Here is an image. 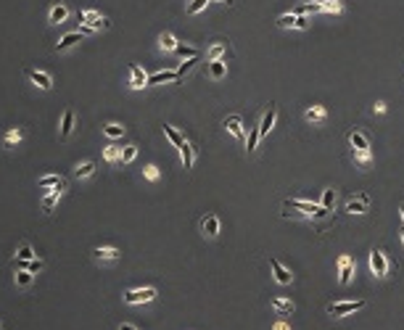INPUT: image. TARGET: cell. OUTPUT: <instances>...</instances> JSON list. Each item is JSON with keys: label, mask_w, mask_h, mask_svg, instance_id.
<instances>
[{"label": "cell", "mask_w": 404, "mask_h": 330, "mask_svg": "<svg viewBox=\"0 0 404 330\" xmlns=\"http://www.w3.org/2000/svg\"><path fill=\"white\" fill-rule=\"evenodd\" d=\"M283 209H299L304 217H325L330 209H325L323 204H309V201H301V198H288Z\"/></svg>", "instance_id": "cell-1"}, {"label": "cell", "mask_w": 404, "mask_h": 330, "mask_svg": "<svg viewBox=\"0 0 404 330\" xmlns=\"http://www.w3.org/2000/svg\"><path fill=\"white\" fill-rule=\"evenodd\" d=\"M280 26V29H309V19L307 16H296V13H283L278 16V21H275Z\"/></svg>", "instance_id": "cell-2"}, {"label": "cell", "mask_w": 404, "mask_h": 330, "mask_svg": "<svg viewBox=\"0 0 404 330\" xmlns=\"http://www.w3.org/2000/svg\"><path fill=\"white\" fill-rule=\"evenodd\" d=\"M365 307V301H336V304H330L328 307V315L330 317H346V315H352V312H360Z\"/></svg>", "instance_id": "cell-3"}, {"label": "cell", "mask_w": 404, "mask_h": 330, "mask_svg": "<svg viewBox=\"0 0 404 330\" xmlns=\"http://www.w3.org/2000/svg\"><path fill=\"white\" fill-rule=\"evenodd\" d=\"M153 299H156V288H135L124 293L127 304H145V301H153Z\"/></svg>", "instance_id": "cell-4"}, {"label": "cell", "mask_w": 404, "mask_h": 330, "mask_svg": "<svg viewBox=\"0 0 404 330\" xmlns=\"http://www.w3.org/2000/svg\"><path fill=\"white\" fill-rule=\"evenodd\" d=\"M79 21H87L95 32H98V29H108V26H111V21L103 19V16H100L98 11H79Z\"/></svg>", "instance_id": "cell-5"}, {"label": "cell", "mask_w": 404, "mask_h": 330, "mask_svg": "<svg viewBox=\"0 0 404 330\" xmlns=\"http://www.w3.org/2000/svg\"><path fill=\"white\" fill-rule=\"evenodd\" d=\"M367 209H370V196H367V193H360V196H354V198L346 201V212L349 214H365Z\"/></svg>", "instance_id": "cell-6"}, {"label": "cell", "mask_w": 404, "mask_h": 330, "mask_svg": "<svg viewBox=\"0 0 404 330\" xmlns=\"http://www.w3.org/2000/svg\"><path fill=\"white\" fill-rule=\"evenodd\" d=\"M63 190H66V182H61V185H56V188H53V190H50V193H48V196H45V198H42V209H45V214H50V212H53V209H56V204H58V198L63 196Z\"/></svg>", "instance_id": "cell-7"}, {"label": "cell", "mask_w": 404, "mask_h": 330, "mask_svg": "<svg viewBox=\"0 0 404 330\" xmlns=\"http://www.w3.org/2000/svg\"><path fill=\"white\" fill-rule=\"evenodd\" d=\"M370 270H373V275H378V278H383V275L389 272V259L383 256V251L370 254Z\"/></svg>", "instance_id": "cell-8"}, {"label": "cell", "mask_w": 404, "mask_h": 330, "mask_svg": "<svg viewBox=\"0 0 404 330\" xmlns=\"http://www.w3.org/2000/svg\"><path fill=\"white\" fill-rule=\"evenodd\" d=\"M225 127H227V132H230V135H235L238 140H241V143L246 145V132H243V122H241V116L230 114V116L225 119Z\"/></svg>", "instance_id": "cell-9"}, {"label": "cell", "mask_w": 404, "mask_h": 330, "mask_svg": "<svg viewBox=\"0 0 404 330\" xmlns=\"http://www.w3.org/2000/svg\"><path fill=\"white\" fill-rule=\"evenodd\" d=\"M26 77H29L40 90H50L53 87V77L45 74V71H40V69H26Z\"/></svg>", "instance_id": "cell-10"}, {"label": "cell", "mask_w": 404, "mask_h": 330, "mask_svg": "<svg viewBox=\"0 0 404 330\" xmlns=\"http://www.w3.org/2000/svg\"><path fill=\"white\" fill-rule=\"evenodd\" d=\"M354 259L352 256H341V259H338V270H341V275H338V280H341V286H346L349 280H352V275H354Z\"/></svg>", "instance_id": "cell-11"}, {"label": "cell", "mask_w": 404, "mask_h": 330, "mask_svg": "<svg viewBox=\"0 0 404 330\" xmlns=\"http://www.w3.org/2000/svg\"><path fill=\"white\" fill-rule=\"evenodd\" d=\"M201 230H204L206 238H217L219 235V217H214V214L204 217L201 219Z\"/></svg>", "instance_id": "cell-12"}, {"label": "cell", "mask_w": 404, "mask_h": 330, "mask_svg": "<svg viewBox=\"0 0 404 330\" xmlns=\"http://www.w3.org/2000/svg\"><path fill=\"white\" fill-rule=\"evenodd\" d=\"M74 119H77V114L71 111V108L63 114V119H61V140H69L71 137V132H74Z\"/></svg>", "instance_id": "cell-13"}, {"label": "cell", "mask_w": 404, "mask_h": 330, "mask_svg": "<svg viewBox=\"0 0 404 330\" xmlns=\"http://www.w3.org/2000/svg\"><path fill=\"white\" fill-rule=\"evenodd\" d=\"M270 267H272V272H275V280L278 283H283V286H288V283L293 280V275L283 267V264L278 262V259H270Z\"/></svg>", "instance_id": "cell-14"}, {"label": "cell", "mask_w": 404, "mask_h": 330, "mask_svg": "<svg viewBox=\"0 0 404 330\" xmlns=\"http://www.w3.org/2000/svg\"><path fill=\"white\" fill-rule=\"evenodd\" d=\"M148 85V77H145V71L140 69V66H132L130 69V87L132 90H140V87H145Z\"/></svg>", "instance_id": "cell-15"}, {"label": "cell", "mask_w": 404, "mask_h": 330, "mask_svg": "<svg viewBox=\"0 0 404 330\" xmlns=\"http://www.w3.org/2000/svg\"><path fill=\"white\" fill-rule=\"evenodd\" d=\"M13 264H16V270H26V272H40L42 267H45V262L42 259H13Z\"/></svg>", "instance_id": "cell-16"}, {"label": "cell", "mask_w": 404, "mask_h": 330, "mask_svg": "<svg viewBox=\"0 0 404 330\" xmlns=\"http://www.w3.org/2000/svg\"><path fill=\"white\" fill-rule=\"evenodd\" d=\"M275 116H278V111H275V106H270L267 111H264V116H262V124H259V132H262V137H267V135H270L272 124H275Z\"/></svg>", "instance_id": "cell-17"}, {"label": "cell", "mask_w": 404, "mask_h": 330, "mask_svg": "<svg viewBox=\"0 0 404 330\" xmlns=\"http://www.w3.org/2000/svg\"><path fill=\"white\" fill-rule=\"evenodd\" d=\"M349 145H352L354 151H367V148H370L367 137H365L360 130H352V132H349Z\"/></svg>", "instance_id": "cell-18"}, {"label": "cell", "mask_w": 404, "mask_h": 330, "mask_svg": "<svg viewBox=\"0 0 404 330\" xmlns=\"http://www.w3.org/2000/svg\"><path fill=\"white\" fill-rule=\"evenodd\" d=\"M66 19H69V8H66V5H61V3H58V5H53V8H50V16H48V21H50V24H63Z\"/></svg>", "instance_id": "cell-19"}, {"label": "cell", "mask_w": 404, "mask_h": 330, "mask_svg": "<svg viewBox=\"0 0 404 330\" xmlns=\"http://www.w3.org/2000/svg\"><path fill=\"white\" fill-rule=\"evenodd\" d=\"M77 42H82V32H69V34H63V37H61V42L56 45V50L61 53V50L71 48V45H77Z\"/></svg>", "instance_id": "cell-20"}, {"label": "cell", "mask_w": 404, "mask_h": 330, "mask_svg": "<svg viewBox=\"0 0 404 330\" xmlns=\"http://www.w3.org/2000/svg\"><path fill=\"white\" fill-rule=\"evenodd\" d=\"M161 82H177V71H159L148 77V85H161Z\"/></svg>", "instance_id": "cell-21"}, {"label": "cell", "mask_w": 404, "mask_h": 330, "mask_svg": "<svg viewBox=\"0 0 404 330\" xmlns=\"http://www.w3.org/2000/svg\"><path fill=\"white\" fill-rule=\"evenodd\" d=\"M93 256L100 262H111V259H119V251L111 249V246H106V249H93Z\"/></svg>", "instance_id": "cell-22"}, {"label": "cell", "mask_w": 404, "mask_h": 330, "mask_svg": "<svg viewBox=\"0 0 404 330\" xmlns=\"http://www.w3.org/2000/svg\"><path fill=\"white\" fill-rule=\"evenodd\" d=\"M325 116H328L325 106H312V108H307V114H304L307 122H323Z\"/></svg>", "instance_id": "cell-23"}, {"label": "cell", "mask_w": 404, "mask_h": 330, "mask_svg": "<svg viewBox=\"0 0 404 330\" xmlns=\"http://www.w3.org/2000/svg\"><path fill=\"white\" fill-rule=\"evenodd\" d=\"M227 53V42H217V45H212V48H209V53H206V61L212 63V61H219Z\"/></svg>", "instance_id": "cell-24"}, {"label": "cell", "mask_w": 404, "mask_h": 330, "mask_svg": "<svg viewBox=\"0 0 404 330\" xmlns=\"http://www.w3.org/2000/svg\"><path fill=\"white\" fill-rule=\"evenodd\" d=\"M323 11V3H304V5H296L293 13L296 16H307V13H320Z\"/></svg>", "instance_id": "cell-25"}, {"label": "cell", "mask_w": 404, "mask_h": 330, "mask_svg": "<svg viewBox=\"0 0 404 330\" xmlns=\"http://www.w3.org/2000/svg\"><path fill=\"white\" fill-rule=\"evenodd\" d=\"M272 309L278 312V315H293V304L291 301H286V299H272Z\"/></svg>", "instance_id": "cell-26"}, {"label": "cell", "mask_w": 404, "mask_h": 330, "mask_svg": "<svg viewBox=\"0 0 404 330\" xmlns=\"http://www.w3.org/2000/svg\"><path fill=\"white\" fill-rule=\"evenodd\" d=\"M159 45H161V50H172L174 53V48H177L180 42H177V37H174L172 32H164L161 37H159Z\"/></svg>", "instance_id": "cell-27"}, {"label": "cell", "mask_w": 404, "mask_h": 330, "mask_svg": "<svg viewBox=\"0 0 404 330\" xmlns=\"http://www.w3.org/2000/svg\"><path fill=\"white\" fill-rule=\"evenodd\" d=\"M180 156H182V164H185V169H193V159H196V156H193V148H190L188 140L180 145Z\"/></svg>", "instance_id": "cell-28"}, {"label": "cell", "mask_w": 404, "mask_h": 330, "mask_svg": "<svg viewBox=\"0 0 404 330\" xmlns=\"http://www.w3.org/2000/svg\"><path fill=\"white\" fill-rule=\"evenodd\" d=\"M103 135H106V137H111V140H116V137H122V135H124V127H122V124H116V122H108V124L103 127Z\"/></svg>", "instance_id": "cell-29"}, {"label": "cell", "mask_w": 404, "mask_h": 330, "mask_svg": "<svg viewBox=\"0 0 404 330\" xmlns=\"http://www.w3.org/2000/svg\"><path fill=\"white\" fill-rule=\"evenodd\" d=\"M225 71H227V63H225L222 58H219V61H212V66H209V74H212L214 79H222Z\"/></svg>", "instance_id": "cell-30"}, {"label": "cell", "mask_w": 404, "mask_h": 330, "mask_svg": "<svg viewBox=\"0 0 404 330\" xmlns=\"http://www.w3.org/2000/svg\"><path fill=\"white\" fill-rule=\"evenodd\" d=\"M61 182H63V177H58V175H45L37 180V188H56Z\"/></svg>", "instance_id": "cell-31"}, {"label": "cell", "mask_w": 404, "mask_h": 330, "mask_svg": "<svg viewBox=\"0 0 404 330\" xmlns=\"http://www.w3.org/2000/svg\"><path fill=\"white\" fill-rule=\"evenodd\" d=\"M164 135H167V137H169V140H172L174 145H177V148H180V145H182V143H185V137H182V135H180L177 130H174V127H172V124H164Z\"/></svg>", "instance_id": "cell-32"}, {"label": "cell", "mask_w": 404, "mask_h": 330, "mask_svg": "<svg viewBox=\"0 0 404 330\" xmlns=\"http://www.w3.org/2000/svg\"><path fill=\"white\" fill-rule=\"evenodd\" d=\"M93 172H95V161H85L74 169V177H90Z\"/></svg>", "instance_id": "cell-33"}, {"label": "cell", "mask_w": 404, "mask_h": 330, "mask_svg": "<svg viewBox=\"0 0 404 330\" xmlns=\"http://www.w3.org/2000/svg\"><path fill=\"white\" fill-rule=\"evenodd\" d=\"M259 140H262V132H259V127L256 130H251V135H249V140H246V151H256V145H259Z\"/></svg>", "instance_id": "cell-34"}, {"label": "cell", "mask_w": 404, "mask_h": 330, "mask_svg": "<svg viewBox=\"0 0 404 330\" xmlns=\"http://www.w3.org/2000/svg\"><path fill=\"white\" fill-rule=\"evenodd\" d=\"M16 286L29 288V286H32V272H26V270H19V272H16Z\"/></svg>", "instance_id": "cell-35"}, {"label": "cell", "mask_w": 404, "mask_h": 330, "mask_svg": "<svg viewBox=\"0 0 404 330\" xmlns=\"http://www.w3.org/2000/svg\"><path fill=\"white\" fill-rule=\"evenodd\" d=\"M174 53H177L180 58H193V56H198V50L196 48H190V45H177V48H174Z\"/></svg>", "instance_id": "cell-36"}, {"label": "cell", "mask_w": 404, "mask_h": 330, "mask_svg": "<svg viewBox=\"0 0 404 330\" xmlns=\"http://www.w3.org/2000/svg\"><path fill=\"white\" fill-rule=\"evenodd\" d=\"M198 58H201V56H193V58H188V61H185V63H182V66L177 69V82H180L182 77H185L193 66H196V63H198Z\"/></svg>", "instance_id": "cell-37"}, {"label": "cell", "mask_w": 404, "mask_h": 330, "mask_svg": "<svg viewBox=\"0 0 404 330\" xmlns=\"http://www.w3.org/2000/svg\"><path fill=\"white\" fill-rule=\"evenodd\" d=\"M16 143H21V130H19V127H13V130L5 132V145H8V148L16 145Z\"/></svg>", "instance_id": "cell-38"}, {"label": "cell", "mask_w": 404, "mask_h": 330, "mask_svg": "<svg viewBox=\"0 0 404 330\" xmlns=\"http://www.w3.org/2000/svg\"><path fill=\"white\" fill-rule=\"evenodd\" d=\"M135 156H137V145L132 143V145H127V148L122 151V159H119V161H122V164H132Z\"/></svg>", "instance_id": "cell-39"}, {"label": "cell", "mask_w": 404, "mask_h": 330, "mask_svg": "<svg viewBox=\"0 0 404 330\" xmlns=\"http://www.w3.org/2000/svg\"><path fill=\"white\" fill-rule=\"evenodd\" d=\"M209 3H212V0H193V3L188 5V13H190V16H196V13L204 11V8H206Z\"/></svg>", "instance_id": "cell-40"}, {"label": "cell", "mask_w": 404, "mask_h": 330, "mask_svg": "<svg viewBox=\"0 0 404 330\" xmlns=\"http://www.w3.org/2000/svg\"><path fill=\"white\" fill-rule=\"evenodd\" d=\"M341 3L338 0H323V11H328V13H341Z\"/></svg>", "instance_id": "cell-41"}, {"label": "cell", "mask_w": 404, "mask_h": 330, "mask_svg": "<svg viewBox=\"0 0 404 330\" xmlns=\"http://www.w3.org/2000/svg\"><path fill=\"white\" fill-rule=\"evenodd\" d=\"M16 259H34V251H32V246H21L19 251H16Z\"/></svg>", "instance_id": "cell-42"}, {"label": "cell", "mask_w": 404, "mask_h": 330, "mask_svg": "<svg viewBox=\"0 0 404 330\" xmlns=\"http://www.w3.org/2000/svg\"><path fill=\"white\" fill-rule=\"evenodd\" d=\"M103 159H106V161H119V159H122V153H119L114 145H108V148L103 151Z\"/></svg>", "instance_id": "cell-43"}, {"label": "cell", "mask_w": 404, "mask_h": 330, "mask_svg": "<svg viewBox=\"0 0 404 330\" xmlns=\"http://www.w3.org/2000/svg\"><path fill=\"white\" fill-rule=\"evenodd\" d=\"M333 204H336V190L330 188V190H325V193H323V206H325V209H330Z\"/></svg>", "instance_id": "cell-44"}, {"label": "cell", "mask_w": 404, "mask_h": 330, "mask_svg": "<svg viewBox=\"0 0 404 330\" xmlns=\"http://www.w3.org/2000/svg\"><path fill=\"white\" fill-rule=\"evenodd\" d=\"M354 159L360 164H367V161H370V148H367V151H354Z\"/></svg>", "instance_id": "cell-45"}, {"label": "cell", "mask_w": 404, "mask_h": 330, "mask_svg": "<svg viewBox=\"0 0 404 330\" xmlns=\"http://www.w3.org/2000/svg\"><path fill=\"white\" fill-rule=\"evenodd\" d=\"M145 177H148L151 182L159 180V167H153V164H151V167H145Z\"/></svg>", "instance_id": "cell-46"}, {"label": "cell", "mask_w": 404, "mask_h": 330, "mask_svg": "<svg viewBox=\"0 0 404 330\" xmlns=\"http://www.w3.org/2000/svg\"><path fill=\"white\" fill-rule=\"evenodd\" d=\"M79 32H82V34H93L95 29H93V26H90V24H85V26H79Z\"/></svg>", "instance_id": "cell-47"}, {"label": "cell", "mask_w": 404, "mask_h": 330, "mask_svg": "<svg viewBox=\"0 0 404 330\" xmlns=\"http://www.w3.org/2000/svg\"><path fill=\"white\" fill-rule=\"evenodd\" d=\"M375 111H378V114L386 111V103H383V100H378V103H375Z\"/></svg>", "instance_id": "cell-48"}, {"label": "cell", "mask_w": 404, "mask_h": 330, "mask_svg": "<svg viewBox=\"0 0 404 330\" xmlns=\"http://www.w3.org/2000/svg\"><path fill=\"white\" fill-rule=\"evenodd\" d=\"M275 330H291L288 323H275Z\"/></svg>", "instance_id": "cell-49"}, {"label": "cell", "mask_w": 404, "mask_h": 330, "mask_svg": "<svg viewBox=\"0 0 404 330\" xmlns=\"http://www.w3.org/2000/svg\"><path fill=\"white\" fill-rule=\"evenodd\" d=\"M119 330H137V328L130 325V323H122V325H119Z\"/></svg>", "instance_id": "cell-50"}, {"label": "cell", "mask_w": 404, "mask_h": 330, "mask_svg": "<svg viewBox=\"0 0 404 330\" xmlns=\"http://www.w3.org/2000/svg\"><path fill=\"white\" fill-rule=\"evenodd\" d=\"M402 219H404V204H402Z\"/></svg>", "instance_id": "cell-51"}]
</instances>
